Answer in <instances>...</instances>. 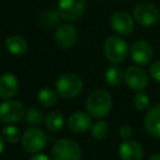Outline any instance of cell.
Returning a JSON list of instances; mask_svg holds the SVG:
<instances>
[{
    "mask_svg": "<svg viewBox=\"0 0 160 160\" xmlns=\"http://www.w3.org/2000/svg\"><path fill=\"white\" fill-rule=\"evenodd\" d=\"M112 97L104 90H96L89 94L86 101L87 111L92 118H103L112 109Z\"/></svg>",
    "mask_w": 160,
    "mask_h": 160,
    "instance_id": "obj_1",
    "label": "cell"
},
{
    "mask_svg": "<svg viewBox=\"0 0 160 160\" xmlns=\"http://www.w3.org/2000/svg\"><path fill=\"white\" fill-rule=\"evenodd\" d=\"M118 153L122 160H142L144 157V149L138 142L127 139L120 145Z\"/></svg>",
    "mask_w": 160,
    "mask_h": 160,
    "instance_id": "obj_13",
    "label": "cell"
},
{
    "mask_svg": "<svg viewBox=\"0 0 160 160\" xmlns=\"http://www.w3.org/2000/svg\"><path fill=\"white\" fill-rule=\"evenodd\" d=\"M22 147L27 152H40L47 142V137L42 129L38 127H31L27 129L21 138Z\"/></svg>",
    "mask_w": 160,
    "mask_h": 160,
    "instance_id": "obj_6",
    "label": "cell"
},
{
    "mask_svg": "<svg viewBox=\"0 0 160 160\" xmlns=\"http://www.w3.org/2000/svg\"><path fill=\"white\" fill-rule=\"evenodd\" d=\"M65 123V118L62 113L58 111H54L52 113H49L47 115L46 120H45V124H46V127L49 132L52 133H56V132L60 131L64 126Z\"/></svg>",
    "mask_w": 160,
    "mask_h": 160,
    "instance_id": "obj_19",
    "label": "cell"
},
{
    "mask_svg": "<svg viewBox=\"0 0 160 160\" xmlns=\"http://www.w3.org/2000/svg\"><path fill=\"white\" fill-rule=\"evenodd\" d=\"M115 1H121V0H115Z\"/></svg>",
    "mask_w": 160,
    "mask_h": 160,
    "instance_id": "obj_31",
    "label": "cell"
},
{
    "mask_svg": "<svg viewBox=\"0 0 160 160\" xmlns=\"http://www.w3.org/2000/svg\"><path fill=\"white\" fill-rule=\"evenodd\" d=\"M68 126L75 133H85L92 126L91 115L83 112H76L69 118Z\"/></svg>",
    "mask_w": 160,
    "mask_h": 160,
    "instance_id": "obj_16",
    "label": "cell"
},
{
    "mask_svg": "<svg viewBox=\"0 0 160 160\" xmlns=\"http://www.w3.org/2000/svg\"><path fill=\"white\" fill-rule=\"evenodd\" d=\"M144 125L149 135L160 138V104H156L147 111Z\"/></svg>",
    "mask_w": 160,
    "mask_h": 160,
    "instance_id": "obj_15",
    "label": "cell"
},
{
    "mask_svg": "<svg viewBox=\"0 0 160 160\" xmlns=\"http://www.w3.org/2000/svg\"><path fill=\"white\" fill-rule=\"evenodd\" d=\"M148 160H160V153H153L149 157Z\"/></svg>",
    "mask_w": 160,
    "mask_h": 160,
    "instance_id": "obj_30",
    "label": "cell"
},
{
    "mask_svg": "<svg viewBox=\"0 0 160 160\" xmlns=\"http://www.w3.org/2000/svg\"><path fill=\"white\" fill-rule=\"evenodd\" d=\"M18 79L13 73L5 72L0 76V98L10 100L18 93Z\"/></svg>",
    "mask_w": 160,
    "mask_h": 160,
    "instance_id": "obj_14",
    "label": "cell"
},
{
    "mask_svg": "<svg viewBox=\"0 0 160 160\" xmlns=\"http://www.w3.org/2000/svg\"><path fill=\"white\" fill-rule=\"evenodd\" d=\"M124 79V72L118 65H111L105 71V80L110 86H118Z\"/></svg>",
    "mask_w": 160,
    "mask_h": 160,
    "instance_id": "obj_20",
    "label": "cell"
},
{
    "mask_svg": "<svg viewBox=\"0 0 160 160\" xmlns=\"http://www.w3.org/2000/svg\"><path fill=\"white\" fill-rule=\"evenodd\" d=\"M110 24L114 32L123 36L132 34L134 30V20L127 12L118 11L111 17Z\"/></svg>",
    "mask_w": 160,
    "mask_h": 160,
    "instance_id": "obj_11",
    "label": "cell"
},
{
    "mask_svg": "<svg viewBox=\"0 0 160 160\" xmlns=\"http://www.w3.org/2000/svg\"><path fill=\"white\" fill-rule=\"evenodd\" d=\"M25 121L29 125L38 126L43 121V114L36 108H30L25 113Z\"/></svg>",
    "mask_w": 160,
    "mask_h": 160,
    "instance_id": "obj_23",
    "label": "cell"
},
{
    "mask_svg": "<svg viewBox=\"0 0 160 160\" xmlns=\"http://www.w3.org/2000/svg\"><path fill=\"white\" fill-rule=\"evenodd\" d=\"M109 133V126L104 121H99L91 126V135L96 139H103Z\"/></svg>",
    "mask_w": 160,
    "mask_h": 160,
    "instance_id": "obj_22",
    "label": "cell"
},
{
    "mask_svg": "<svg viewBox=\"0 0 160 160\" xmlns=\"http://www.w3.org/2000/svg\"><path fill=\"white\" fill-rule=\"evenodd\" d=\"M149 103H150V99H149V97L145 92H136V94L134 96V107L138 111H145L149 107Z\"/></svg>",
    "mask_w": 160,
    "mask_h": 160,
    "instance_id": "obj_24",
    "label": "cell"
},
{
    "mask_svg": "<svg viewBox=\"0 0 160 160\" xmlns=\"http://www.w3.org/2000/svg\"><path fill=\"white\" fill-rule=\"evenodd\" d=\"M124 81L131 89L135 91H142L148 86V76L140 67L131 66L125 70Z\"/></svg>",
    "mask_w": 160,
    "mask_h": 160,
    "instance_id": "obj_9",
    "label": "cell"
},
{
    "mask_svg": "<svg viewBox=\"0 0 160 160\" xmlns=\"http://www.w3.org/2000/svg\"><path fill=\"white\" fill-rule=\"evenodd\" d=\"M6 47L14 56H22L27 53L28 44L24 38L19 35H11L6 40Z\"/></svg>",
    "mask_w": 160,
    "mask_h": 160,
    "instance_id": "obj_17",
    "label": "cell"
},
{
    "mask_svg": "<svg viewBox=\"0 0 160 160\" xmlns=\"http://www.w3.org/2000/svg\"><path fill=\"white\" fill-rule=\"evenodd\" d=\"M25 115V109L19 101L8 100L0 104V121L6 124H13Z\"/></svg>",
    "mask_w": 160,
    "mask_h": 160,
    "instance_id": "obj_7",
    "label": "cell"
},
{
    "mask_svg": "<svg viewBox=\"0 0 160 160\" xmlns=\"http://www.w3.org/2000/svg\"><path fill=\"white\" fill-rule=\"evenodd\" d=\"M149 72H150V77L152 78L153 80L160 82V59L152 62V65L150 66Z\"/></svg>",
    "mask_w": 160,
    "mask_h": 160,
    "instance_id": "obj_26",
    "label": "cell"
},
{
    "mask_svg": "<svg viewBox=\"0 0 160 160\" xmlns=\"http://www.w3.org/2000/svg\"><path fill=\"white\" fill-rule=\"evenodd\" d=\"M103 51L109 62H111L112 64H118L126 58L128 54V46L122 38L112 35L105 40Z\"/></svg>",
    "mask_w": 160,
    "mask_h": 160,
    "instance_id": "obj_3",
    "label": "cell"
},
{
    "mask_svg": "<svg viewBox=\"0 0 160 160\" xmlns=\"http://www.w3.org/2000/svg\"><path fill=\"white\" fill-rule=\"evenodd\" d=\"M118 134H120L121 138H123L124 140L131 139V137L133 136V131L128 125L124 124L118 128Z\"/></svg>",
    "mask_w": 160,
    "mask_h": 160,
    "instance_id": "obj_27",
    "label": "cell"
},
{
    "mask_svg": "<svg viewBox=\"0 0 160 160\" xmlns=\"http://www.w3.org/2000/svg\"><path fill=\"white\" fill-rule=\"evenodd\" d=\"M153 49L147 41H136L131 47V57L135 64L139 66H145L149 64L152 59Z\"/></svg>",
    "mask_w": 160,
    "mask_h": 160,
    "instance_id": "obj_10",
    "label": "cell"
},
{
    "mask_svg": "<svg viewBox=\"0 0 160 160\" xmlns=\"http://www.w3.org/2000/svg\"><path fill=\"white\" fill-rule=\"evenodd\" d=\"M83 83L81 78L73 72L62 75L56 82V91L62 99H72L81 92Z\"/></svg>",
    "mask_w": 160,
    "mask_h": 160,
    "instance_id": "obj_2",
    "label": "cell"
},
{
    "mask_svg": "<svg viewBox=\"0 0 160 160\" xmlns=\"http://www.w3.org/2000/svg\"><path fill=\"white\" fill-rule=\"evenodd\" d=\"M58 101V93H56L54 90L49 89V88H44L41 89L38 93V102L40 103L42 107L49 108L53 107L57 103Z\"/></svg>",
    "mask_w": 160,
    "mask_h": 160,
    "instance_id": "obj_18",
    "label": "cell"
},
{
    "mask_svg": "<svg viewBox=\"0 0 160 160\" xmlns=\"http://www.w3.org/2000/svg\"><path fill=\"white\" fill-rule=\"evenodd\" d=\"M52 158L53 160H80L81 149L75 140L62 138L54 144Z\"/></svg>",
    "mask_w": 160,
    "mask_h": 160,
    "instance_id": "obj_4",
    "label": "cell"
},
{
    "mask_svg": "<svg viewBox=\"0 0 160 160\" xmlns=\"http://www.w3.org/2000/svg\"><path fill=\"white\" fill-rule=\"evenodd\" d=\"M86 10V0H59L58 13L65 20L79 19Z\"/></svg>",
    "mask_w": 160,
    "mask_h": 160,
    "instance_id": "obj_8",
    "label": "cell"
},
{
    "mask_svg": "<svg viewBox=\"0 0 160 160\" xmlns=\"http://www.w3.org/2000/svg\"><path fill=\"white\" fill-rule=\"evenodd\" d=\"M59 13L55 11H46L41 17V23L46 28H53L58 23Z\"/></svg>",
    "mask_w": 160,
    "mask_h": 160,
    "instance_id": "obj_25",
    "label": "cell"
},
{
    "mask_svg": "<svg viewBox=\"0 0 160 160\" xmlns=\"http://www.w3.org/2000/svg\"><path fill=\"white\" fill-rule=\"evenodd\" d=\"M30 160H51L48 156L44 155V153H33Z\"/></svg>",
    "mask_w": 160,
    "mask_h": 160,
    "instance_id": "obj_28",
    "label": "cell"
},
{
    "mask_svg": "<svg viewBox=\"0 0 160 160\" xmlns=\"http://www.w3.org/2000/svg\"><path fill=\"white\" fill-rule=\"evenodd\" d=\"M134 18L142 27L150 28L159 21L160 13L158 8L148 1H142L134 9Z\"/></svg>",
    "mask_w": 160,
    "mask_h": 160,
    "instance_id": "obj_5",
    "label": "cell"
},
{
    "mask_svg": "<svg viewBox=\"0 0 160 160\" xmlns=\"http://www.w3.org/2000/svg\"><path fill=\"white\" fill-rule=\"evenodd\" d=\"M3 149H5V138L2 135H0V155L2 153Z\"/></svg>",
    "mask_w": 160,
    "mask_h": 160,
    "instance_id": "obj_29",
    "label": "cell"
},
{
    "mask_svg": "<svg viewBox=\"0 0 160 160\" xmlns=\"http://www.w3.org/2000/svg\"><path fill=\"white\" fill-rule=\"evenodd\" d=\"M2 136L6 142H10V144H16L22 138L20 129L14 125H7V126L3 127Z\"/></svg>",
    "mask_w": 160,
    "mask_h": 160,
    "instance_id": "obj_21",
    "label": "cell"
},
{
    "mask_svg": "<svg viewBox=\"0 0 160 160\" xmlns=\"http://www.w3.org/2000/svg\"><path fill=\"white\" fill-rule=\"evenodd\" d=\"M55 40L57 45L62 49H69L76 45L78 41L77 30L71 24H62L55 33Z\"/></svg>",
    "mask_w": 160,
    "mask_h": 160,
    "instance_id": "obj_12",
    "label": "cell"
}]
</instances>
